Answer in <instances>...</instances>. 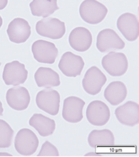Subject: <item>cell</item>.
<instances>
[{"label": "cell", "mask_w": 139, "mask_h": 157, "mask_svg": "<svg viewBox=\"0 0 139 157\" xmlns=\"http://www.w3.org/2000/svg\"><path fill=\"white\" fill-rule=\"evenodd\" d=\"M79 12L84 22L90 24H97L105 19L108 9L103 4L96 0H84L80 5Z\"/></svg>", "instance_id": "obj_1"}, {"label": "cell", "mask_w": 139, "mask_h": 157, "mask_svg": "<svg viewBox=\"0 0 139 157\" xmlns=\"http://www.w3.org/2000/svg\"><path fill=\"white\" fill-rule=\"evenodd\" d=\"M39 139L32 130L20 129L14 139V147L17 152L23 156L33 155L39 147Z\"/></svg>", "instance_id": "obj_2"}, {"label": "cell", "mask_w": 139, "mask_h": 157, "mask_svg": "<svg viewBox=\"0 0 139 157\" xmlns=\"http://www.w3.org/2000/svg\"><path fill=\"white\" fill-rule=\"evenodd\" d=\"M65 23L56 18H44L36 24V31L41 36L60 39L65 33Z\"/></svg>", "instance_id": "obj_3"}, {"label": "cell", "mask_w": 139, "mask_h": 157, "mask_svg": "<svg viewBox=\"0 0 139 157\" xmlns=\"http://www.w3.org/2000/svg\"><path fill=\"white\" fill-rule=\"evenodd\" d=\"M102 66L110 76H121L127 71L128 61L124 54L111 52L103 57Z\"/></svg>", "instance_id": "obj_4"}, {"label": "cell", "mask_w": 139, "mask_h": 157, "mask_svg": "<svg viewBox=\"0 0 139 157\" xmlns=\"http://www.w3.org/2000/svg\"><path fill=\"white\" fill-rule=\"evenodd\" d=\"M36 104L41 110L51 116H56L60 109V93L52 89H44L37 93Z\"/></svg>", "instance_id": "obj_5"}, {"label": "cell", "mask_w": 139, "mask_h": 157, "mask_svg": "<svg viewBox=\"0 0 139 157\" xmlns=\"http://www.w3.org/2000/svg\"><path fill=\"white\" fill-rule=\"evenodd\" d=\"M86 117L88 122L94 126H104L110 119V109L102 101H94L87 107Z\"/></svg>", "instance_id": "obj_6"}, {"label": "cell", "mask_w": 139, "mask_h": 157, "mask_svg": "<svg viewBox=\"0 0 139 157\" xmlns=\"http://www.w3.org/2000/svg\"><path fill=\"white\" fill-rule=\"evenodd\" d=\"M32 50L35 59L41 63L53 64L58 56V50L56 45L44 40L34 42Z\"/></svg>", "instance_id": "obj_7"}, {"label": "cell", "mask_w": 139, "mask_h": 157, "mask_svg": "<svg viewBox=\"0 0 139 157\" xmlns=\"http://www.w3.org/2000/svg\"><path fill=\"white\" fill-rule=\"evenodd\" d=\"M106 77L99 68L93 66L87 71L82 80L84 91L91 95L99 93L106 82Z\"/></svg>", "instance_id": "obj_8"}, {"label": "cell", "mask_w": 139, "mask_h": 157, "mask_svg": "<svg viewBox=\"0 0 139 157\" xmlns=\"http://www.w3.org/2000/svg\"><path fill=\"white\" fill-rule=\"evenodd\" d=\"M96 45L99 51L105 53L110 50H122L125 44L114 30L105 29L97 35Z\"/></svg>", "instance_id": "obj_9"}, {"label": "cell", "mask_w": 139, "mask_h": 157, "mask_svg": "<svg viewBox=\"0 0 139 157\" xmlns=\"http://www.w3.org/2000/svg\"><path fill=\"white\" fill-rule=\"evenodd\" d=\"M28 72L25 65L18 61L8 63L3 72V80L7 86H18L22 84L28 78Z\"/></svg>", "instance_id": "obj_10"}, {"label": "cell", "mask_w": 139, "mask_h": 157, "mask_svg": "<svg viewBox=\"0 0 139 157\" xmlns=\"http://www.w3.org/2000/svg\"><path fill=\"white\" fill-rule=\"evenodd\" d=\"M85 102L82 99L71 96L66 98L64 101L62 116L66 121L77 123L83 119V108Z\"/></svg>", "instance_id": "obj_11"}, {"label": "cell", "mask_w": 139, "mask_h": 157, "mask_svg": "<svg viewBox=\"0 0 139 157\" xmlns=\"http://www.w3.org/2000/svg\"><path fill=\"white\" fill-rule=\"evenodd\" d=\"M84 67V61L82 57L67 52L61 56L58 64L60 70L68 77L80 76Z\"/></svg>", "instance_id": "obj_12"}, {"label": "cell", "mask_w": 139, "mask_h": 157, "mask_svg": "<svg viewBox=\"0 0 139 157\" xmlns=\"http://www.w3.org/2000/svg\"><path fill=\"white\" fill-rule=\"evenodd\" d=\"M118 29L129 41L136 40L139 35V23L137 16L126 13L117 20Z\"/></svg>", "instance_id": "obj_13"}, {"label": "cell", "mask_w": 139, "mask_h": 157, "mask_svg": "<svg viewBox=\"0 0 139 157\" xmlns=\"http://www.w3.org/2000/svg\"><path fill=\"white\" fill-rule=\"evenodd\" d=\"M115 116L122 124L135 126L139 123V105L135 102L128 101L116 109Z\"/></svg>", "instance_id": "obj_14"}, {"label": "cell", "mask_w": 139, "mask_h": 157, "mask_svg": "<svg viewBox=\"0 0 139 157\" xmlns=\"http://www.w3.org/2000/svg\"><path fill=\"white\" fill-rule=\"evenodd\" d=\"M7 32L10 40L13 43H23L31 35V27L27 20L17 18L10 22Z\"/></svg>", "instance_id": "obj_15"}, {"label": "cell", "mask_w": 139, "mask_h": 157, "mask_svg": "<svg viewBox=\"0 0 139 157\" xmlns=\"http://www.w3.org/2000/svg\"><path fill=\"white\" fill-rule=\"evenodd\" d=\"M6 100L9 106L17 111L26 109L30 102V95L26 88L22 86L10 88L6 94Z\"/></svg>", "instance_id": "obj_16"}, {"label": "cell", "mask_w": 139, "mask_h": 157, "mask_svg": "<svg viewBox=\"0 0 139 157\" xmlns=\"http://www.w3.org/2000/svg\"><path fill=\"white\" fill-rule=\"evenodd\" d=\"M92 35L90 31L83 27H78L72 30L69 43L71 48L80 52L88 50L92 44Z\"/></svg>", "instance_id": "obj_17"}, {"label": "cell", "mask_w": 139, "mask_h": 157, "mask_svg": "<svg viewBox=\"0 0 139 157\" xmlns=\"http://www.w3.org/2000/svg\"><path fill=\"white\" fill-rule=\"evenodd\" d=\"M127 90L122 82L114 81L110 83L104 92V97L111 105L117 106L125 100Z\"/></svg>", "instance_id": "obj_18"}, {"label": "cell", "mask_w": 139, "mask_h": 157, "mask_svg": "<svg viewBox=\"0 0 139 157\" xmlns=\"http://www.w3.org/2000/svg\"><path fill=\"white\" fill-rule=\"evenodd\" d=\"M29 124L43 137L52 135L56 129L54 120L41 113L33 114L29 119Z\"/></svg>", "instance_id": "obj_19"}, {"label": "cell", "mask_w": 139, "mask_h": 157, "mask_svg": "<svg viewBox=\"0 0 139 157\" xmlns=\"http://www.w3.org/2000/svg\"><path fill=\"white\" fill-rule=\"evenodd\" d=\"M35 80L39 87H53L60 86V76L50 68L39 67L34 75Z\"/></svg>", "instance_id": "obj_20"}, {"label": "cell", "mask_w": 139, "mask_h": 157, "mask_svg": "<svg viewBox=\"0 0 139 157\" xmlns=\"http://www.w3.org/2000/svg\"><path fill=\"white\" fill-rule=\"evenodd\" d=\"M87 142L92 148L99 146H112L114 145V134L109 129L94 130L90 133Z\"/></svg>", "instance_id": "obj_21"}, {"label": "cell", "mask_w": 139, "mask_h": 157, "mask_svg": "<svg viewBox=\"0 0 139 157\" xmlns=\"http://www.w3.org/2000/svg\"><path fill=\"white\" fill-rule=\"evenodd\" d=\"M58 0H33L29 7L32 14L35 17L47 18L59 9Z\"/></svg>", "instance_id": "obj_22"}, {"label": "cell", "mask_w": 139, "mask_h": 157, "mask_svg": "<svg viewBox=\"0 0 139 157\" xmlns=\"http://www.w3.org/2000/svg\"><path fill=\"white\" fill-rule=\"evenodd\" d=\"M14 130L3 119H0V148H8L12 144Z\"/></svg>", "instance_id": "obj_23"}, {"label": "cell", "mask_w": 139, "mask_h": 157, "mask_svg": "<svg viewBox=\"0 0 139 157\" xmlns=\"http://www.w3.org/2000/svg\"><path fill=\"white\" fill-rule=\"evenodd\" d=\"M60 155L58 149L48 141L43 144L38 156H58Z\"/></svg>", "instance_id": "obj_24"}, {"label": "cell", "mask_w": 139, "mask_h": 157, "mask_svg": "<svg viewBox=\"0 0 139 157\" xmlns=\"http://www.w3.org/2000/svg\"><path fill=\"white\" fill-rule=\"evenodd\" d=\"M8 3V0H0V10L6 8Z\"/></svg>", "instance_id": "obj_25"}, {"label": "cell", "mask_w": 139, "mask_h": 157, "mask_svg": "<svg viewBox=\"0 0 139 157\" xmlns=\"http://www.w3.org/2000/svg\"><path fill=\"white\" fill-rule=\"evenodd\" d=\"M86 156H102L101 154H99V153H97L95 152H89L88 153H86L85 155Z\"/></svg>", "instance_id": "obj_26"}, {"label": "cell", "mask_w": 139, "mask_h": 157, "mask_svg": "<svg viewBox=\"0 0 139 157\" xmlns=\"http://www.w3.org/2000/svg\"><path fill=\"white\" fill-rule=\"evenodd\" d=\"M12 156L13 155L6 152H0V156Z\"/></svg>", "instance_id": "obj_27"}, {"label": "cell", "mask_w": 139, "mask_h": 157, "mask_svg": "<svg viewBox=\"0 0 139 157\" xmlns=\"http://www.w3.org/2000/svg\"><path fill=\"white\" fill-rule=\"evenodd\" d=\"M3 108L2 106V103L0 101V116H3Z\"/></svg>", "instance_id": "obj_28"}, {"label": "cell", "mask_w": 139, "mask_h": 157, "mask_svg": "<svg viewBox=\"0 0 139 157\" xmlns=\"http://www.w3.org/2000/svg\"><path fill=\"white\" fill-rule=\"evenodd\" d=\"M2 24H3V20H2V18L1 16H0V28H1V27H2Z\"/></svg>", "instance_id": "obj_29"}, {"label": "cell", "mask_w": 139, "mask_h": 157, "mask_svg": "<svg viewBox=\"0 0 139 157\" xmlns=\"http://www.w3.org/2000/svg\"><path fill=\"white\" fill-rule=\"evenodd\" d=\"M0 66H1V63H0Z\"/></svg>", "instance_id": "obj_30"}]
</instances>
